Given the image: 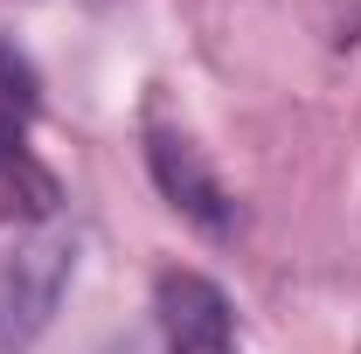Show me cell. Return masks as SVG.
<instances>
[{
    "label": "cell",
    "instance_id": "8992f818",
    "mask_svg": "<svg viewBox=\"0 0 361 354\" xmlns=\"http://www.w3.org/2000/svg\"><path fill=\"white\" fill-rule=\"evenodd\" d=\"M334 42L341 49L361 42V0H334Z\"/></svg>",
    "mask_w": 361,
    "mask_h": 354
},
{
    "label": "cell",
    "instance_id": "5b68a950",
    "mask_svg": "<svg viewBox=\"0 0 361 354\" xmlns=\"http://www.w3.org/2000/svg\"><path fill=\"white\" fill-rule=\"evenodd\" d=\"M0 90H14V97H21V104H35V70H28V56H14V49L0 42Z\"/></svg>",
    "mask_w": 361,
    "mask_h": 354
},
{
    "label": "cell",
    "instance_id": "52a82bcc",
    "mask_svg": "<svg viewBox=\"0 0 361 354\" xmlns=\"http://www.w3.org/2000/svg\"><path fill=\"white\" fill-rule=\"evenodd\" d=\"M28 153V139H21V126H14V111H0V167H14Z\"/></svg>",
    "mask_w": 361,
    "mask_h": 354
},
{
    "label": "cell",
    "instance_id": "6da1fadb",
    "mask_svg": "<svg viewBox=\"0 0 361 354\" xmlns=\"http://www.w3.org/2000/svg\"><path fill=\"white\" fill-rule=\"evenodd\" d=\"M77 271V236L63 222H42L0 250V354H21L42 334Z\"/></svg>",
    "mask_w": 361,
    "mask_h": 354
},
{
    "label": "cell",
    "instance_id": "277c9868",
    "mask_svg": "<svg viewBox=\"0 0 361 354\" xmlns=\"http://www.w3.org/2000/svg\"><path fill=\"white\" fill-rule=\"evenodd\" d=\"M56 202H63V188H56V174H49L35 153H21L14 167H0V216H21V222L42 229L56 216Z\"/></svg>",
    "mask_w": 361,
    "mask_h": 354
},
{
    "label": "cell",
    "instance_id": "3957f363",
    "mask_svg": "<svg viewBox=\"0 0 361 354\" xmlns=\"http://www.w3.org/2000/svg\"><path fill=\"white\" fill-rule=\"evenodd\" d=\"M160 326H167V354H236L229 299L195 271H167L160 278Z\"/></svg>",
    "mask_w": 361,
    "mask_h": 354
},
{
    "label": "cell",
    "instance_id": "7a4b0ae2",
    "mask_svg": "<svg viewBox=\"0 0 361 354\" xmlns=\"http://www.w3.org/2000/svg\"><path fill=\"white\" fill-rule=\"evenodd\" d=\"M146 167L160 181V195H167L195 229H209V236H229V229H236V202H229L223 174L202 160V146L188 133H174V126L153 118V126H146Z\"/></svg>",
    "mask_w": 361,
    "mask_h": 354
}]
</instances>
